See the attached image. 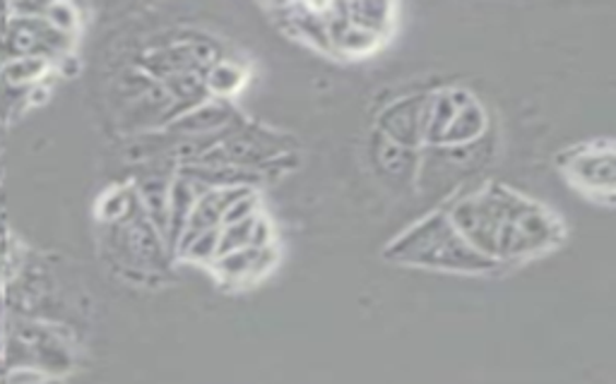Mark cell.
Instances as JSON below:
<instances>
[{"label":"cell","mask_w":616,"mask_h":384,"mask_svg":"<svg viewBox=\"0 0 616 384\" xmlns=\"http://www.w3.org/2000/svg\"><path fill=\"white\" fill-rule=\"evenodd\" d=\"M51 70V60L44 56H10L0 65V80L10 87H34Z\"/></svg>","instance_id":"obj_1"},{"label":"cell","mask_w":616,"mask_h":384,"mask_svg":"<svg viewBox=\"0 0 616 384\" xmlns=\"http://www.w3.org/2000/svg\"><path fill=\"white\" fill-rule=\"evenodd\" d=\"M239 82V72H236L234 68H227V65H217V68H212L208 72V77H205V84L212 89V92H232L234 89V84Z\"/></svg>","instance_id":"obj_3"},{"label":"cell","mask_w":616,"mask_h":384,"mask_svg":"<svg viewBox=\"0 0 616 384\" xmlns=\"http://www.w3.org/2000/svg\"><path fill=\"white\" fill-rule=\"evenodd\" d=\"M3 60H5V56H3V51H0V65H3Z\"/></svg>","instance_id":"obj_4"},{"label":"cell","mask_w":616,"mask_h":384,"mask_svg":"<svg viewBox=\"0 0 616 384\" xmlns=\"http://www.w3.org/2000/svg\"><path fill=\"white\" fill-rule=\"evenodd\" d=\"M42 17L51 24L56 32H61L66 36H73L75 27H78V10L73 5L66 3H54V5H44L42 8Z\"/></svg>","instance_id":"obj_2"}]
</instances>
